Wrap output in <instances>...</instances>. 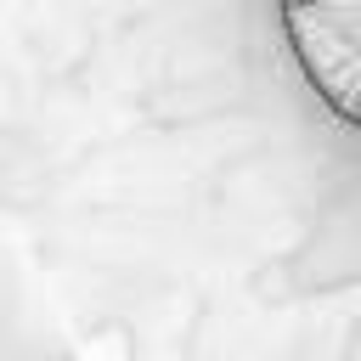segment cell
I'll return each instance as SVG.
<instances>
[{
  "label": "cell",
  "mask_w": 361,
  "mask_h": 361,
  "mask_svg": "<svg viewBox=\"0 0 361 361\" xmlns=\"http://www.w3.org/2000/svg\"><path fill=\"white\" fill-rule=\"evenodd\" d=\"M316 102L361 130V0H271Z\"/></svg>",
  "instance_id": "1"
}]
</instances>
